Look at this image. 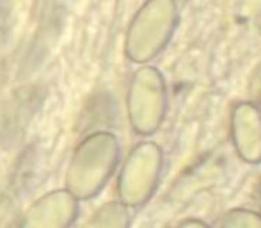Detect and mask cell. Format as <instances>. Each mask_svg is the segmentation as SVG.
Returning a JSON list of instances; mask_svg holds the SVG:
<instances>
[{"mask_svg":"<svg viewBox=\"0 0 261 228\" xmlns=\"http://www.w3.org/2000/svg\"><path fill=\"white\" fill-rule=\"evenodd\" d=\"M121 159L116 134L98 130L86 135L73 150L64 173V189L79 201L96 198L114 176Z\"/></svg>","mask_w":261,"mask_h":228,"instance_id":"obj_1","label":"cell"},{"mask_svg":"<svg viewBox=\"0 0 261 228\" xmlns=\"http://www.w3.org/2000/svg\"><path fill=\"white\" fill-rule=\"evenodd\" d=\"M167 112V86L156 68L142 64L134 72L126 93V116L132 130L149 138L162 127Z\"/></svg>","mask_w":261,"mask_h":228,"instance_id":"obj_2","label":"cell"},{"mask_svg":"<svg viewBox=\"0 0 261 228\" xmlns=\"http://www.w3.org/2000/svg\"><path fill=\"white\" fill-rule=\"evenodd\" d=\"M164 168V152L153 141H142L132 148L117 175V201L128 209L146 205L155 194Z\"/></svg>","mask_w":261,"mask_h":228,"instance_id":"obj_3","label":"cell"},{"mask_svg":"<svg viewBox=\"0 0 261 228\" xmlns=\"http://www.w3.org/2000/svg\"><path fill=\"white\" fill-rule=\"evenodd\" d=\"M174 25V9L167 0H153L135 18L126 38V57L132 62L146 64L167 45Z\"/></svg>","mask_w":261,"mask_h":228,"instance_id":"obj_4","label":"cell"},{"mask_svg":"<svg viewBox=\"0 0 261 228\" xmlns=\"http://www.w3.org/2000/svg\"><path fill=\"white\" fill-rule=\"evenodd\" d=\"M80 214V201L62 189L39 196L21 214L16 228H71Z\"/></svg>","mask_w":261,"mask_h":228,"instance_id":"obj_5","label":"cell"},{"mask_svg":"<svg viewBox=\"0 0 261 228\" xmlns=\"http://www.w3.org/2000/svg\"><path fill=\"white\" fill-rule=\"evenodd\" d=\"M231 139L238 157L247 164H261V111L252 102L234 105Z\"/></svg>","mask_w":261,"mask_h":228,"instance_id":"obj_6","label":"cell"},{"mask_svg":"<svg viewBox=\"0 0 261 228\" xmlns=\"http://www.w3.org/2000/svg\"><path fill=\"white\" fill-rule=\"evenodd\" d=\"M130 209L121 201H107L91 214L82 228H130Z\"/></svg>","mask_w":261,"mask_h":228,"instance_id":"obj_7","label":"cell"},{"mask_svg":"<svg viewBox=\"0 0 261 228\" xmlns=\"http://www.w3.org/2000/svg\"><path fill=\"white\" fill-rule=\"evenodd\" d=\"M222 228H261V214L247 209H233L224 216Z\"/></svg>","mask_w":261,"mask_h":228,"instance_id":"obj_8","label":"cell"},{"mask_svg":"<svg viewBox=\"0 0 261 228\" xmlns=\"http://www.w3.org/2000/svg\"><path fill=\"white\" fill-rule=\"evenodd\" d=\"M251 93L252 97L256 98H261V72H258L252 79V84H251Z\"/></svg>","mask_w":261,"mask_h":228,"instance_id":"obj_9","label":"cell"},{"mask_svg":"<svg viewBox=\"0 0 261 228\" xmlns=\"http://www.w3.org/2000/svg\"><path fill=\"white\" fill-rule=\"evenodd\" d=\"M176 228H210L206 223L199 221V219H189V221H183L181 225H178Z\"/></svg>","mask_w":261,"mask_h":228,"instance_id":"obj_10","label":"cell"},{"mask_svg":"<svg viewBox=\"0 0 261 228\" xmlns=\"http://www.w3.org/2000/svg\"><path fill=\"white\" fill-rule=\"evenodd\" d=\"M259 198H261V187H259Z\"/></svg>","mask_w":261,"mask_h":228,"instance_id":"obj_11","label":"cell"}]
</instances>
